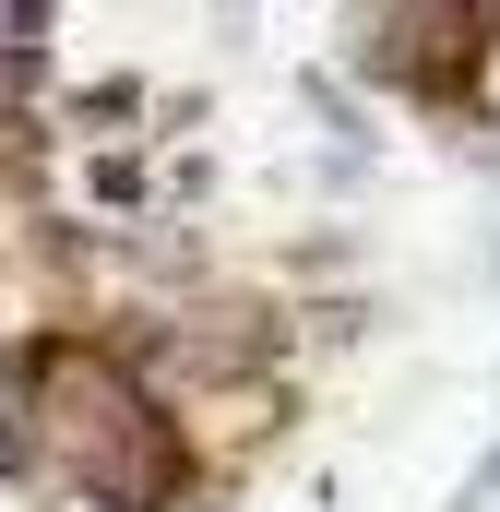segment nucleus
Here are the masks:
<instances>
[{
	"label": "nucleus",
	"mask_w": 500,
	"mask_h": 512,
	"mask_svg": "<svg viewBox=\"0 0 500 512\" xmlns=\"http://www.w3.org/2000/svg\"><path fill=\"white\" fill-rule=\"evenodd\" d=\"M143 108H155V96H143V72H108V84H84V96H72V143H155V131H131Z\"/></svg>",
	"instance_id": "1"
},
{
	"label": "nucleus",
	"mask_w": 500,
	"mask_h": 512,
	"mask_svg": "<svg viewBox=\"0 0 500 512\" xmlns=\"http://www.w3.org/2000/svg\"><path fill=\"white\" fill-rule=\"evenodd\" d=\"M48 12L60 0H0V48H48Z\"/></svg>",
	"instance_id": "2"
},
{
	"label": "nucleus",
	"mask_w": 500,
	"mask_h": 512,
	"mask_svg": "<svg viewBox=\"0 0 500 512\" xmlns=\"http://www.w3.org/2000/svg\"><path fill=\"white\" fill-rule=\"evenodd\" d=\"M0 405H12V346H0Z\"/></svg>",
	"instance_id": "3"
}]
</instances>
